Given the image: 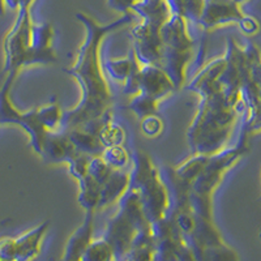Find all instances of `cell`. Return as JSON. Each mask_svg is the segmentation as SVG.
<instances>
[{"instance_id": "22", "label": "cell", "mask_w": 261, "mask_h": 261, "mask_svg": "<svg viewBox=\"0 0 261 261\" xmlns=\"http://www.w3.org/2000/svg\"><path fill=\"white\" fill-rule=\"evenodd\" d=\"M208 160L209 155L193 154L190 160L181 163L180 166L175 167L176 174L191 186L192 181L201 174V171L206 166V163H208Z\"/></svg>"}, {"instance_id": "35", "label": "cell", "mask_w": 261, "mask_h": 261, "mask_svg": "<svg viewBox=\"0 0 261 261\" xmlns=\"http://www.w3.org/2000/svg\"><path fill=\"white\" fill-rule=\"evenodd\" d=\"M260 238H261V234H260Z\"/></svg>"}, {"instance_id": "29", "label": "cell", "mask_w": 261, "mask_h": 261, "mask_svg": "<svg viewBox=\"0 0 261 261\" xmlns=\"http://www.w3.org/2000/svg\"><path fill=\"white\" fill-rule=\"evenodd\" d=\"M239 30L243 33L246 37H253L256 36L261 29L260 21L255 17V16L243 15V17L237 22Z\"/></svg>"}, {"instance_id": "8", "label": "cell", "mask_w": 261, "mask_h": 261, "mask_svg": "<svg viewBox=\"0 0 261 261\" xmlns=\"http://www.w3.org/2000/svg\"><path fill=\"white\" fill-rule=\"evenodd\" d=\"M54 27L50 22L33 24L32 45L28 54L27 65H48L58 62V54L54 50Z\"/></svg>"}, {"instance_id": "2", "label": "cell", "mask_w": 261, "mask_h": 261, "mask_svg": "<svg viewBox=\"0 0 261 261\" xmlns=\"http://www.w3.org/2000/svg\"><path fill=\"white\" fill-rule=\"evenodd\" d=\"M239 114L222 89L201 97L199 110L188 130L193 154L213 155L225 149Z\"/></svg>"}, {"instance_id": "6", "label": "cell", "mask_w": 261, "mask_h": 261, "mask_svg": "<svg viewBox=\"0 0 261 261\" xmlns=\"http://www.w3.org/2000/svg\"><path fill=\"white\" fill-rule=\"evenodd\" d=\"M29 7H18L15 24L4 39V73L18 72L27 67L28 54L32 45L33 22Z\"/></svg>"}, {"instance_id": "18", "label": "cell", "mask_w": 261, "mask_h": 261, "mask_svg": "<svg viewBox=\"0 0 261 261\" xmlns=\"http://www.w3.org/2000/svg\"><path fill=\"white\" fill-rule=\"evenodd\" d=\"M98 137L101 140L103 148L113 145H124L127 134L122 124H119L111 116V110L103 116L102 124L98 129Z\"/></svg>"}, {"instance_id": "17", "label": "cell", "mask_w": 261, "mask_h": 261, "mask_svg": "<svg viewBox=\"0 0 261 261\" xmlns=\"http://www.w3.org/2000/svg\"><path fill=\"white\" fill-rule=\"evenodd\" d=\"M141 67L134 50H130L129 57L125 59H106L103 62V71L107 76L118 83H124L130 74Z\"/></svg>"}, {"instance_id": "27", "label": "cell", "mask_w": 261, "mask_h": 261, "mask_svg": "<svg viewBox=\"0 0 261 261\" xmlns=\"http://www.w3.org/2000/svg\"><path fill=\"white\" fill-rule=\"evenodd\" d=\"M141 130L148 137L160 136L163 130V120L157 114L145 116L144 119H141Z\"/></svg>"}, {"instance_id": "1", "label": "cell", "mask_w": 261, "mask_h": 261, "mask_svg": "<svg viewBox=\"0 0 261 261\" xmlns=\"http://www.w3.org/2000/svg\"><path fill=\"white\" fill-rule=\"evenodd\" d=\"M76 18L85 28V41L81 46L76 63L71 68H65V72L80 84L83 97L77 106L63 114L59 130L77 128L102 118L111 110L113 94L101 62V45L105 37L110 33L130 24L134 20V13H124L107 24H99L84 12L76 13Z\"/></svg>"}, {"instance_id": "12", "label": "cell", "mask_w": 261, "mask_h": 261, "mask_svg": "<svg viewBox=\"0 0 261 261\" xmlns=\"http://www.w3.org/2000/svg\"><path fill=\"white\" fill-rule=\"evenodd\" d=\"M130 172L129 170H114L111 175L101 186V197L98 208H106L122 199L129 190Z\"/></svg>"}, {"instance_id": "23", "label": "cell", "mask_w": 261, "mask_h": 261, "mask_svg": "<svg viewBox=\"0 0 261 261\" xmlns=\"http://www.w3.org/2000/svg\"><path fill=\"white\" fill-rule=\"evenodd\" d=\"M158 99L150 97V95L143 94V93H137L134 95V98L130 99V102L128 103V110H130L137 118L141 120L145 116L153 115V114H157L158 109Z\"/></svg>"}, {"instance_id": "30", "label": "cell", "mask_w": 261, "mask_h": 261, "mask_svg": "<svg viewBox=\"0 0 261 261\" xmlns=\"http://www.w3.org/2000/svg\"><path fill=\"white\" fill-rule=\"evenodd\" d=\"M16 255H17V248H16L15 238H2L0 239V257L4 260L16 261Z\"/></svg>"}, {"instance_id": "19", "label": "cell", "mask_w": 261, "mask_h": 261, "mask_svg": "<svg viewBox=\"0 0 261 261\" xmlns=\"http://www.w3.org/2000/svg\"><path fill=\"white\" fill-rule=\"evenodd\" d=\"M80 184V193H79V202L88 211H93L98 208L99 197H101V184L97 183L89 174H86L81 179H79Z\"/></svg>"}, {"instance_id": "14", "label": "cell", "mask_w": 261, "mask_h": 261, "mask_svg": "<svg viewBox=\"0 0 261 261\" xmlns=\"http://www.w3.org/2000/svg\"><path fill=\"white\" fill-rule=\"evenodd\" d=\"M93 213H94L93 211L86 212V217L83 226L77 228L76 232L69 239L68 244H67V249H65L64 261H80L84 251L92 242Z\"/></svg>"}, {"instance_id": "13", "label": "cell", "mask_w": 261, "mask_h": 261, "mask_svg": "<svg viewBox=\"0 0 261 261\" xmlns=\"http://www.w3.org/2000/svg\"><path fill=\"white\" fill-rule=\"evenodd\" d=\"M47 227L48 222H43L21 237L15 238L16 248H17L16 261H32L38 255L41 242L47 231Z\"/></svg>"}, {"instance_id": "34", "label": "cell", "mask_w": 261, "mask_h": 261, "mask_svg": "<svg viewBox=\"0 0 261 261\" xmlns=\"http://www.w3.org/2000/svg\"><path fill=\"white\" fill-rule=\"evenodd\" d=\"M0 261H9V260H4V258H2V257H0Z\"/></svg>"}, {"instance_id": "20", "label": "cell", "mask_w": 261, "mask_h": 261, "mask_svg": "<svg viewBox=\"0 0 261 261\" xmlns=\"http://www.w3.org/2000/svg\"><path fill=\"white\" fill-rule=\"evenodd\" d=\"M171 15L180 16L197 25L205 0H166Z\"/></svg>"}, {"instance_id": "10", "label": "cell", "mask_w": 261, "mask_h": 261, "mask_svg": "<svg viewBox=\"0 0 261 261\" xmlns=\"http://www.w3.org/2000/svg\"><path fill=\"white\" fill-rule=\"evenodd\" d=\"M174 90H176L175 85L162 67L141 65L137 73V93L150 95L161 101Z\"/></svg>"}, {"instance_id": "24", "label": "cell", "mask_w": 261, "mask_h": 261, "mask_svg": "<svg viewBox=\"0 0 261 261\" xmlns=\"http://www.w3.org/2000/svg\"><path fill=\"white\" fill-rule=\"evenodd\" d=\"M114 251L106 239L90 242L81 256L80 261H111Z\"/></svg>"}, {"instance_id": "16", "label": "cell", "mask_w": 261, "mask_h": 261, "mask_svg": "<svg viewBox=\"0 0 261 261\" xmlns=\"http://www.w3.org/2000/svg\"><path fill=\"white\" fill-rule=\"evenodd\" d=\"M65 132L68 134L69 139L73 143L74 148L77 149L79 153L89 155V157L101 155L103 145H102L101 140L97 134L83 127L73 128V129L65 130Z\"/></svg>"}, {"instance_id": "26", "label": "cell", "mask_w": 261, "mask_h": 261, "mask_svg": "<svg viewBox=\"0 0 261 261\" xmlns=\"http://www.w3.org/2000/svg\"><path fill=\"white\" fill-rule=\"evenodd\" d=\"M113 171L114 170L107 166V163L102 160L101 155H95V157L90 158L88 174L101 186L109 179V176L111 175Z\"/></svg>"}, {"instance_id": "5", "label": "cell", "mask_w": 261, "mask_h": 261, "mask_svg": "<svg viewBox=\"0 0 261 261\" xmlns=\"http://www.w3.org/2000/svg\"><path fill=\"white\" fill-rule=\"evenodd\" d=\"M162 38V60L161 67L179 90L186 81L187 65L192 58L195 42L187 29V20L171 15L161 28Z\"/></svg>"}, {"instance_id": "25", "label": "cell", "mask_w": 261, "mask_h": 261, "mask_svg": "<svg viewBox=\"0 0 261 261\" xmlns=\"http://www.w3.org/2000/svg\"><path fill=\"white\" fill-rule=\"evenodd\" d=\"M63 114L64 113L60 109L59 103L55 101L38 109V115L41 118L42 124L45 125L48 132L60 129V125L63 122Z\"/></svg>"}, {"instance_id": "32", "label": "cell", "mask_w": 261, "mask_h": 261, "mask_svg": "<svg viewBox=\"0 0 261 261\" xmlns=\"http://www.w3.org/2000/svg\"><path fill=\"white\" fill-rule=\"evenodd\" d=\"M242 129L246 130L247 134H252V132H258V130H261V106L260 109L256 111V114L253 115V118L251 119V120L243 123V128H242Z\"/></svg>"}, {"instance_id": "15", "label": "cell", "mask_w": 261, "mask_h": 261, "mask_svg": "<svg viewBox=\"0 0 261 261\" xmlns=\"http://www.w3.org/2000/svg\"><path fill=\"white\" fill-rule=\"evenodd\" d=\"M130 12L143 20L163 25L171 16L166 0H137Z\"/></svg>"}, {"instance_id": "7", "label": "cell", "mask_w": 261, "mask_h": 261, "mask_svg": "<svg viewBox=\"0 0 261 261\" xmlns=\"http://www.w3.org/2000/svg\"><path fill=\"white\" fill-rule=\"evenodd\" d=\"M162 25L143 20L130 30L134 53L141 65H160L162 60Z\"/></svg>"}, {"instance_id": "11", "label": "cell", "mask_w": 261, "mask_h": 261, "mask_svg": "<svg viewBox=\"0 0 261 261\" xmlns=\"http://www.w3.org/2000/svg\"><path fill=\"white\" fill-rule=\"evenodd\" d=\"M77 154V149L74 148L68 134L65 130H54V132H47L46 135L45 143L39 155H42L46 162L68 163Z\"/></svg>"}, {"instance_id": "31", "label": "cell", "mask_w": 261, "mask_h": 261, "mask_svg": "<svg viewBox=\"0 0 261 261\" xmlns=\"http://www.w3.org/2000/svg\"><path fill=\"white\" fill-rule=\"evenodd\" d=\"M136 2L137 0H107L109 7L118 11V12H120L122 15H124V13H132L130 9H132V7H134V4Z\"/></svg>"}, {"instance_id": "9", "label": "cell", "mask_w": 261, "mask_h": 261, "mask_svg": "<svg viewBox=\"0 0 261 261\" xmlns=\"http://www.w3.org/2000/svg\"><path fill=\"white\" fill-rule=\"evenodd\" d=\"M241 6L234 0H205L197 25L209 30L226 24H237L243 17Z\"/></svg>"}, {"instance_id": "4", "label": "cell", "mask_w": 261, "mask_h": 261, "mask_svg": "<svg viewBox=\"0 0 261 261\" xmlns=\"http://www.w3.org/2000/svg\"><path fill=\"white\" fill-rule=\"evenodd\" d=\"M130 167L129 188L136 191L139 195L148 222L151 225L165 218L170 208V197L160 170L143 150H136L132 154Z\"/></svg>"}, {"instance_id": "3", "label": "cell", "mask_w": 261, "mask_h": 261, "mask_svg": "<svg viewBox=\"0 0 261 261\" xmlns=\"http://www.w3.org/2000/svg\"><path fill=\"white\" fill-rule=\"evenodd\" d=\"M248 136L249 134L242 129L237 145L209 155L206 166L192 181L190 188V206L196 217L212 220V199L214 190L222 181L226 171L248 153Z\"/></svg>"}, {"instance_id": "21", "label": "cell", "mask_w": 261, "mask_h": 261, "mask_svg": "<svg viewBox=\"0 0 261 261\" xmlns=\"http://www.w3.org/2000/svg\"><path fill=\"white\" fill-rule=\"evenodd\" d=\"M101 158L113 170H129L132 166V154L124 145H113L103 148Z\"/></svg>"}, {"instance_id": "33", "label": "cell", "mask_w": 261, "mask_h": 261, "mask_svg": "<svg viewBox=\"0 0 261 261\" xmlns=\"http://www.w3.org/2000/svg\"><path fill=\"white\" fill-rule=\"evenodd\" d=\"M4 9H6V4H4V0H0V16L4 15Z\"/></svg>"}, {"instance_id": "28", "label": "cell", "mask_w": 261, "mask_h": 261, "mask_svg": "<svg viewBox=\"0 0 261 261\" xmlns=\"http://www.w3.org/2000/svg\"><path fill=\"white\" fill-rule=\"evenodd\" d=\"M90 158L92 157H89V155L79 153L71 162H68L69 172H71L73 178H76L79 180V179H81L83 176H85L86 174H88V167H89Z\"/></svg>"}]
</instances>
